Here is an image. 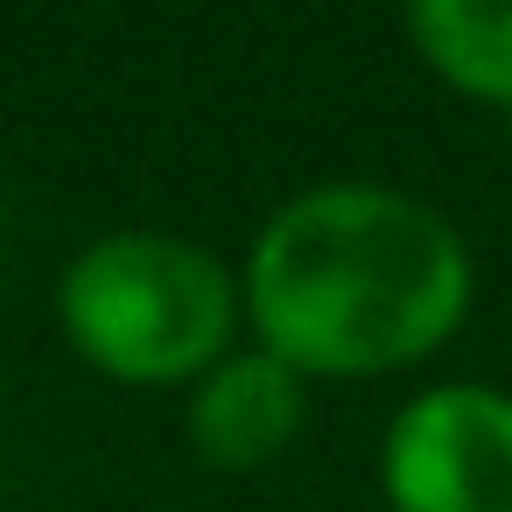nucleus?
Here are the masks:
<instances>
[{"label": "nucleus", "instance_id": "1", "mask_svg": "<svg viewBox=\"0 0 512 512\" xmlns=\"http://www.w3.org/2000/svg\"><path fill=\"white\" fill-rule=\"evenodd\" d=\"M239 302L260 351L316 379H393L428 365L477 302L456 218L400 183L337 176L281 197L246 260Z\"/></svg>", "mask_w": 512, "mask_h": 512}, {"label": "nucleus", "instance_id": "2", "mask_svg": "<svg viewBox=\"0 0 512 512\" xmlns=\"http://www.w3.org/2000/svg\"><path fill=\"white\" fill-rule=\"evenodd\" d=\"M57 330L85 372L127 393L197 386L246 330L239 267L183 232H99L57 274Z\"/></svg>", "mask_w": 512, "mask_h": 512}, {"label": "nucleus", "instance_id": "3", "mask_svg": "<svg viewBox=\"0 0 512 512\" xmlns=\"http://www.w3.org/2000/svg\"><path fill=\"white\" fill-rule=\"evenodd\" d=\"M386 512H512V393L491 379H435L407 393L379 435Z\"/></svg>", "mask_w": 512, "mask_h": 512}, {"label": "nucleus", "instance_id": "4", "mask_svg": "<svg viewBox=\"0 0 512 512\" xmlns=\"http://www.w3.org/2000/svg\"><path fill=\"white\" fill-rule=\"evenodd\" d=\"M309 421V379L260 344H232L197 386H183L190 456L218 477H253L295 449Z\"/></svg>", "mask_w": 512, "mask_h": 512}, {"label": "nucleus", "instance_id": "5", "mask_svg": "<svg viewBox=\"0 0 512 512\" xmlns=\"http://www.w3.org/2000/svg\"><path fill=\"white\" fill-rule=\"evenodd\" d=\"M400 29L435 85L512 120V0H400Z\"/></svg>", "mask_w": 512, "mask_h": 512}]
</instances>
